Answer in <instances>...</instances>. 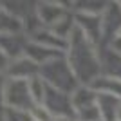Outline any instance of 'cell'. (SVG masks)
I'll return each instance as SVG.
<instances>
[{
  "label": "cell",
  "instance_id": "obj_1",
  "mask_svg": "<svg viewBox=\"0 0 121 121\" xmlns=\"http://www.w3.org/2000/svg\"><path fill=\"white\" fill-rule=\"evenodd\" d=\"M65 58L78 81L85 87H89L96 78L103 74L101 54L98 52V45L92 43L78 27H74V31L69 36Z\"/></svg>",
  "mask_w": 121,
  "mask_h": 121
},
{
  "label": "cell",
  "instance_id": "obj_2",
  "mask_svg": "<svg viewBox=\"0 0 121 121\" xmlns=\"http://www.w3.org/2000/svg\"><path fill=\"white\" fill-rule=\"evenodd\" d=\"M40 76L43 78V81L49 87L65 92V94H72L74 91H78L81 87V83L74 76V72H72V69H71V65H69L65 56L56 58V60L49 61L45 65H42Z\"/></svg>",
  "mask_w": 121,
  "mask_h": 121
},
{
  "label": "cell",
  "instance_id": "obj_3",
  "mask_svg": "<svg viewBox=\"0 0 121 121\" xmlns=\"http://www.w3.org/2000/svg\"><path fill=\"white\" fill-rule=\"evenodd\" d=\"M72 108L76 121H101L99 107H98V92L91 87L81 85L71 94Z\"/></svg>",
  "mask_w": 121,
  "mask_h": 121
},
{
  "label": "cell",
  "instance_id": "obj_4",
  "mask_svg": "<svg viewBox=\"0 0 121 121\" xmlns=\"http://www.w3.org/2000/svg\"><path fill=\"white\" fill-rule=\"evenodd\" d=\"M4 107L31 112L36 107L29 89V80H13L7 78L4 89Z\"/></svg>",
  "mask_w": 121,
  "mask_h": 121
},
{
  "label": "cell",
  "instance_id": "obj_5",
  "mask_svg": "<svg viewBox=\"0 0 121 121\" xmlns=\"http://www.w3.org/2000/svg\"><path fill=\"white\" fill-rule=\"evenodd\" d=\"M42 105L45 107L54 117H71V119H76L71 94H65V92L56 91V89L47 85V92H45V98H43Z\"/></svg>",
  "mask_w": 121,
  "mask_h": 121
},
{
  "label": "cell",
  "instance_id": "obj_6",
  "mask_svg": "<svg viewBox=\"0 0 121 121\" xmlns=\"http://www.w3.org/2000/svg\"><path fill=\"white\" fill-rule=\"evenodd\" d=\"M40 74V65L35 63V61L24 56V58H18V60L11 61L9 69L5 72L7 78H13V80H31L35 76Z\"/></svg>",
  "mask_w": 121,
  "mask_h": 121
},
{
  "label": "cell",
  "instance_id": "obj_7",
  "mask_svg": "<svg viewBox=\"0 0 121 121\" xmlns=\"http://www.w3.org/2000/svg\"><path fill=\"white\" fill-rule=\"evenodd\" d=\"M67 16H69V13L60 4L43 2V4L38 5V18H40L42 25H45V29H54L56 25L60 24L63 18H67Z\"/></svg>",
  "mask_w": 121,
  "mask_h": 121
},
{
  "label": "cell",
  "instance_id": "obj_8",
  "mask_svg": "<svg viewBox=\"0 0 121 121\" xmlns=\"http://www.w3.org/2000/svg\"><path fill=\"white\" fill-rule=\"evenodd\" d=\"M0 49L4 51V54L9 58L11 61L24 58L25 49H27V40L22 38V35H5L0 36Z\"/></svg>",
  "mask_w": 121,
  "mask_h": 121
},
{
  "label": "cell",
  "instance_id": "obj_9",
  "mask_svg": "<svg viewBox=\"0 0 121 121\" xmlns=\"http://www.w3.org/2000/svg\"><path fill=\"white\" fill-rule=\"evenodd\" d=\"M89 87L92 91H96L98 94H108V96H114V98H119L121 99V80L119 78L101 74Z\"/></svg>",
  "mask_w": 121,
  "mask_h": 121
},
{
  "label": "cell",
  "instance_id": "obj_10",
  "mask_svg": "<svg viewBox=\"0 0 121 121\" xmlns=\"http://www.w3.org/2000/svg\"><path fill=\"white\" fill-rule=\"evenodd\" d=\"M98 107H99L101 121H116L121 108V99L108 94H98Z\"/></svg>",
  "mask_w": 121,
  "mask_h": 121
},
{
  "label": "cell",
  "instance_id": "obj_11",
  "mask_svg": "<svg viewBox=\"0 0 121 121\" xmlns=\"http://www.w3.org/2000/svg\"><path fill=\"white\" fill-rule=\"evenodd\" d=\"M22 29V24H20V18L9 15L5 9L0 7V36H5V35H18Z\"/></svg>",
  "mask_w": 121,
  "mask_h": 121
},
{
  "label": "cell",
  "instance_id": "obj_12",
  "mask_svg": "<svg viewBox=\"0 0 121 121\" xmlns=\"http://www.w3.org/2000/svg\"><path fill=\"white\" fill-rule=\"evenodd\" d=\"M0 121H33V116H31V112L4 107V110L0 114Z\"/></svg>",
  "mask_w": 121,
  "mask_h": 121
},
{
  "label": "cell",
  "instance_id": "obj_13",
  "mask_svg": "<svg viewBox=\"0 0 121 121\" xmlns=\"http://www.w3.org/2000/svg\"><path fill=\"white\" fill-rule=\"evenodd\" d=\"M9 63H11V60L4 54V51L0 49V74H2V72H7V69H9Z\"/></svg>",
  "mask_w": 121,
  "mask_h": 121
},
{
  "label": "cell",
  "instance_id": "obj_14",
  "mask_svg": "<svg viewBox=\"0 0 121 121\" xmlns=\"http://www.w3.org/2000/svg\"><path fill=\"white\" fill-rule=\"evenodd\" d=\"M116 121H121V108H119V114H117V119Z\"/></svg>",
  "mask_w": 121,
  "mask_h": 121
}]
</instances>
